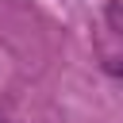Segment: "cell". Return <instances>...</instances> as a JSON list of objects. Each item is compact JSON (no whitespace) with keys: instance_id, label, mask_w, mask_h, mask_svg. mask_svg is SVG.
I'll return each mask as SVG.
<instances>
[]
</instances>
